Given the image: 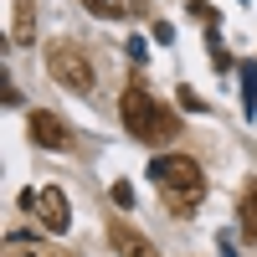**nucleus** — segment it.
Here are the masks:
<instances>
[{
	"instance_id": "1",
	"label": "nucleus",
	"mask_w": 257,
	"mask_h": 257,
	"mask_svg": "<svg viewBox=\"0 0 257 257\" xmlns=\"http://www.w3.org/2000/svg\"><path fill=\"white\" fill-rule=\"evenodd\" d=\"M149 180H155L160 201L175 211V216H190V211L206 201V175H201V165L190 155H160L149 165Z\"/></svg>"
},
{
	"instance_id": "2",
	"label": "nucleus",
	"mask_w": 257,
	"mask_h": 257,
	"mask_svg": "<svg viewBox=\"0 0 257 257\" xmlns=\"http://www.w3.org/2000/svg\"><path fill=\"white\" fill-rule=\"evenodd\" d=\"M118 113H123V128H128L139 144H155L160 134H175V118H170V113L160 108V98H149L139 82H134V88H123Z\"/></svg>"
},
{
	"instance_id": "3",
	"label": "nucleus",
	"mask_w": 257,
	"mask_h": 257,
	"mask_svg": "<svg viewBox=\"0 0 257 257\" xmlns=\"http://www.w3.org/2000/svg\"><path fill=\"white\" fill-rule=\"evenodd\" d=\"M47 72L62 82L67 93H93V62H88V52L82 47H72V41H52L47 47Z\"/></svg>"
},
{
	"instance_id": "4",
	"label": "nucleus",
	"mask_w": 257,
	"mask_h": 257,
	"mask_svg": "<svg viewBox=\"0 0 257 257\" xmlns=\"http://www.w3.org/2000/svg\"><path fill=\"white\" fill-rule=\"evenodd\" d=\"M21 206H26L31 216L41 221V231H52V237H62V231L72 226V211H67V196H62L57 185H47V190H26V196H21Z\"/></svg>"
},
{
	"instance_id": "5",
	"label": "nucleus",
	"mask_w": 257,
	"mask_h": 257,
	"mask_svg": "<svg viewBox=\"0 0 257 257\" xmlns=\"http://www.w3.org/2000/svg\"><path fill=\"white\" fill-rule=\"evenodd\" d=\"M26 128H31V144H41V149H57V155H62V149L72 144V134H67V123H62L57 113H47V108H36Z\"/></svg>"
},
{
	"instance_id": "6",
	"label": "nucleus",
	"mask_w": 257,
	"mask_h": 257,
	"mask_svg": "<svg viewBox=\"0 0 257 257\" xmlns=\"http://www.w3.org/2000/svg\"><path fill=\"white\" fill-rule=\"evenodd\" d=\"M108 242H113L123 257H160V252H155V242H149V237H139V231L128 226V221H113V226H108Z\"/></svg>"
},
{
	"instance_id": "7",
	"label": "nucleus",
	"mask_w": 257,
	"mask_h": 257,
	"mask_svg": "<svg viewBox=\"0 0 257 257\" xmlns=\"http://www.w3.org/2000/svg\"><path fill=\"white\" fill-rule=\"evenodd\" d=\"M237 221H242V231L257 242V180H247L242 185V201H237Z\"/></svg>"
},
{
	"instance_id": "8",
	"label": "nucleus",
	"mask_w": 257,
	"mask_h": 257,
	"mask_svg": "<svg viewBox=\"0 0 257 257\" xmlns=\"http://www.w3.org/2000/svg\"><path fill=\"white\" fill-rule=\"evenodd\" d=\"M31 11H36L31 0H16V41H31V36H36V31H31Z\"/></svg>"
},
{
	"instance_id": "9",
	"label": "nucleus",
	"mask_w": 257,
	"mask_h": 257,
	"mask_svg": "<svg viewBox=\"0 0 257 257\" xmlns=\"http://www.w3.org/2000/svg\"><path fill=\"white\" fill-rule=\"evenodd\" d=\"M185 16H196L206 31H216V6H206V0H190V6H185Z\"/></svg>"
},
{
	"instance_id": "10",
	"label": "nucleus",
	"mask_w": 257,
	"mask_h": 257,
	"mask_svg": "<svg viewBox=\"0 0 257 257\" xmlns=\"http://www.w3.org/2000/svg\"><path fill=\"white\" fill-rule=\"evenodd\" d=\"M82 6H88L93 16H103V21H113V16H123V11H118V0H82Z\"/></svg>"
},
{
	"instance_id": "11",
	"label": "nucleus",
	"mask_w": 257,
	"mask_h": 257,
	"mask_svg": "<svg viewBox=\"0 0 257 257\" xmlns=\"http://www.w3.org/2000/svg\"><path fill=\"white\" fill-rule=\"evenodd\" d=\"M108 196H113V206H134V190H128L123 180H113V190H108Z\"/></svg>"
},
{
	"instance_id": "12",
	"label": "nucleus",
	"mask_w": 257,
	"mask_h": 257,
	"mask_svg": "<svg viewBox=\"0 0 257 257\" xmlns=\"http://www.w3.org/2000/svg\"><path fill=\"white\" fill-rule=\"evenodd\" d=\"M144 6H149V0H118V11H123V16H128V11H144Z\"/></svg>"
}]
</instances>
